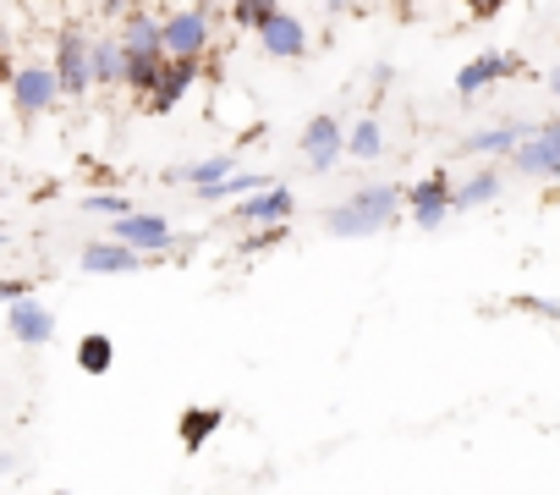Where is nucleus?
Instances as JSON below:
<instances>
[{"instance_id": "obj_16", "label": "nucleus", "mask_w": 560, "mask_h": 495, "mask_svg": "<svg viewBox=\"0 0 560 495\" xmlns=\"http://www.w3.org/2000/svg\"><path fill=\"white\" fill-rule=\"evenodd\" d=\"M505 193V171L500 165H483V171H467L451 193V215H467V209H483Z\"/></svg>"}, {"instance_id": "obj_11", "label": "nucleus", "mask_w": 560, "mask_h": 495, "mask_svg": "<svg viewBox=\"0 0 560 495\" xmlns=\"http://www.w3.org/2000/svg\"><path fill=\"white\" fill-rule=\"evenodd\" d=\"M533 133V122H494V127H478V133H467L462 138V154H472V160H483V165H494V160H511L516 154V143Z\"/></svg>"}, {"instance_id": "obj_21", "label": "nucleus", "mask_w": 560, "mask_h": 495, "mask_svg": "<svg viewBox=\"0 0 560 495\" xmlns=\"http://www.w3.org/2000/svg\"><path fill=\"white\" fill-rule=\"evenodd\" d=\"M160 72H165V56H127L121 67V89H132L138 100H149L160 89Z\"/></svg>"}, {"instance_id": "obj_6", "label": "nucleus", "mask_w": 560, "mask_h": 495, "mask_svg": "<svg viewBox=\"0 0 560 495\" xmlns=\"http://www.w3.org/2000/svg\"><path fill=\"white\" fill-rule=\"evenodd\" d=\"M292 215H298V193H292L287 182H269L264 193H253V198L231 204V226H242V231H269V226H287Z\"/></svg>"}, {"instance_id": "obj_9", "label": "nucleus", "mask_w": 560, "mask_h": 495, "mask_svg": "<svg viewBox=\"0 0 560 495\" xmlns=\"http://www.w3.org/2000/svg\"><path fill=\"white\" fill-rule=\"evenodd\" d=\"M451 193H456V176L451 171H429V176H418L412 187H407V215H412V226L418 231H440L445 226V215H451Z\"/></svg>"}, {"instance_id": "obj_15", "label": "nucleus", "mask_w": 560, "mask_h": 495, "mask_svg": "<svg viewBox=\"0 0 560 495\" xmlns=\"http://www.w3.org/2000/svg\"><path fill=\"white\" fill-rule=\"evenodd\" d=\"M225 176H236V154H209V160H192V165H171L165 171V182L171 187H187V193H209Z\"/></svg>"}, {"instance_id": "obj_25", "label": "nucleus", "mask_w": 560, "mask_h": 495, "mask_svg": "<svg viewBox=\"0 0 560 495\" xmlns=\"http://www.w3.org/2000/svg\"><path fill=\"white\" fill-rule=\"evenodd\" d=\"M325 231H330V237H380L385 226L369 220V215L352 209V204H336V209H325Z\"/></svg>"}, {"instance_id": "obj_12", "label": "nucleus", "mask_w": 560, "mask_h": 495, "mask_svg": "<svg viewBox=\"0 0 560 495\" xmlns=\"http://www.w3.org/2000/svg\"><path fill=\"white\" fill-rule=\"evenodd\" d=\"M198 78H203V61H165V72H160V89L143 100L154 116H165V111H176L192 89H198Z\"/></svg>"}, {"instance_id": "obj_26", "label": "nucleus", "mask_w": 560, "mask_h": 495, "mask_svg": "<svg viewBox=\"0 0 560 495\" xmlns=\"http://www.w3.org/2000/svg\"><path fill=\"white\" fill-rule=\"evenodd\" d=\"M83 209H89V215H110V220H121V215H132V198L116 193V187H110V193L94 187V193H83Z\"/></svg>"}, {"instance_id": "obj_7", "label": "nucleus", "mask_w": 560, "mask_h": 495, "mask_svg": "<svg viewBox=\"0 0 560 495\" xmlns=\"http://www.w3.org/2000/svg\"><path fill=\"white\" fill-rule=\"evenodd\" d=\"M7 94H12V111L23 116V122H34V116H50L56 105H61V83H56V72L50 67H18L12 72V83H7Z\"/></svg>"}, {"instance_id": "obj_3", "label": "nucleus", "mask_w": 560, "mask_h": 495, "mask_svg": "<svg viewBox=\"0 0 560 495\" xmlns=\"http://www.w3.org/2000/svg\"><path fill=\"white\" fill-rule=\"evenodd\" d=\"M511 171L533 176V182H560V116L549 122H533V133L516 143L511 154Z\"/></svg>"}, {"instance_id": "obj_4", "label": "nucleus", "mask_w": 560, "mask_h": 495, "mask_svg": "<svg viewBox=\"0 0 560 495\" xmlns=\"http://www.w3.org/2000/svg\"><path fill=\"white\" fill-rule=\"evenodd\" d=\"M110 242L132 248L138 260H149V265H154V254H171V248H176V231H171V220H165V215L132 209V215H121V220L110 226Z\"/></svg>"}, {"instance_id": "obj_33", "label": "nucleus", "mask_w": 560, "mask_h": 495, "mask_svg": "<svg viewBox=\"0 0 560 495\" xmlns=\"http://www.w3.org/2000/svg\"><path fill=\"white\" fill-rule=\"evenodd\" d=\"M50 495H72V490H50Z\"/></svg>"}, {"instance_id": "obj_2", "label": "nucleus", "mask_w": 560, "mask_h": 495, "mask_svg": "<svg viewBox=\"0 0 560 495\" xmlns=\"http://www.w3.org/2000/svg\"><path fill=\"white\" fill-rule=\"evenodd\" d=\"M253 39L264 56L275 61H303L308 56V23L298 12H287L280 0H264V7H253Z\"/></svg>"}, {"instance_id": "obj_28", "label": "nucleus", "mask_w": 560, "mask_h": 495, "mask_svg": "<svg viewBox=\"0 0 560 495\" xmlns=\"http://www.w3.org/2000/svg\"><path fill=\"white\" fill-rule=\"evenodd\" d=\"M275 242H287V226H269V231H247V254H264V248H275Z\"/></svg>"}, {"instance_id": "obj_19", "label": "nucleus", "mask_w": 560, "mask_h": 495, "mask_svg": "<svg viewBox=\"0 0 560 495\" xmlns=\"http://www.w3.org/2000/svg\"><path fill=\"white\" fill-rule=\"evenodd\" d=\"M121 67H127L121 39L116 34H100L89 45V78H94V89H121Z\"/></svg>"}, {"instance_id": "obj_10", "label": "nucleus", "mask_w": 560, "mask_h": 495, "mask_svg": "<svg viewBox=\"0 0 560 495\" xmlns=\"http://www.w3.org/2000/svg\"><path fill=\"white\" fill-rule=\"evenodd\" d=\"M522 72V56H511V50H483V56H472L462 72H456V94L462 100H478L483 89H494V83H505V78H516Z\"/></svg>"}, {"instance_id": "obj_30", "label": "nucleus", "mask_w": 560, "mask_h": 495, "mask_svg": "<svg viewBox=\"0 0 560 495\" xmlns=\"http://www.w3.org/2000/svg\"><path fill=\"white\" fill-rule=\"evenodd\" d=\"M390 78H396V67L390 61H374V89H390Z\"/></svg>"}, {"instance_id": "obj_27", "label": "nucleus", "mask_w": 560, "mask_h": 495, "mask_svg": "<svg viewBox=\"0 0 560 495\" xmlns=\"http://www.w3.org/2000/svg\"><path fill=\"white\" fill-rule=\"evenodd\" d=\"M23 298H34V281L28 276H0V303H23Z\"/></svg>"}, {"instance_id": "obj_14", "label": "nucleus", "mask_w": 560, "mask_h": 495, "mask_svg": "<svg viewBox=\"0 0 560 495\" xmlns=\"http://www.w3.org/2000/svg\"><path fill=\"white\" fill-rule=\"evenodd\" d=\"M83 276H138V270H149V260H138L132 248H121V242H89L83 248Z\"/></svg>"}, {"instance_id": "obj_24", "label": "nucleus", "mask_w": 560, "mask_h": 495, "mask_svg": "<svg viewBox=\"0 0 560 495\" xmlns=\"http://www.w3.org/2000/svg\"><path fill=\"white\" fill-rule=\"evenodd\" d=\"M264 187H269L264 171H236V176H225L220 187H209V193H198V198H209V204H242V198H253V193H264Z\"/></svg>"}, {"instance_id": "obj_8", "label": "nucleus", "mask_w": 560, "mask_h": 495, "mask_svg": "<svg viewBox=\"0 0 560 495\" xmlns=\"http://www.w3.org/2000/svg\"><path fill=\"white\" fill-rule=\"evenodd\" d=\"M298 149H303V160H308V171L314 176H330L341 160H347V122L341 116H314L308 127H303V138H298Z\"/></svg>"}, {"instance_id": "obj_20", "label": "nucleus", "mask_w": 560, "mask_h": 495, "mask_svg": "<svg viewBox=\"0 0 560 495\" xmlns=\"http://www.w3.org/2000/svg\"><path fill=\"white\" fill-rule=\"evenodd\" d=\"M220 424H225V407H187V413L176 418L182 451H203V446L220 435Z\"/></svg>"}, {"instance_id": "obj_5", "label": "nucleus", "mask_w": 560, "mask_h": 495, "mask_svg": "<svg viewBox=\"0 0 560 495\" xmlns=\"http://www.w3.org/2000/svg\"><path fill=\"white\" fill-rule=\"evenodd\" d=\"M89 34L83 28H61L56 34V61H50V72H56V83H61V100H89V89H94V78H89Z\"/></svg>"}, {"instance_id": "obj_31", "label": "nucleus", "mask_w": 560, "mask_h": 495, "mask_svg": "<svg viewBox=\"0 0 560 495\" xmlns=\"http://www.w3.org/2000/svg\"><path fill=\"white\" fill-rule=\"evenodd\" d=\"M225 18H231V23H236V28H253V7H231V12H225Z\"/></svg>"}, {"instance_id": "obj_23", "label": "nucleus", "mask_w": 560, "mask_h": 495, "mask_svg": "<svg viewBox=\"0 0 560 495\" xmlns=\"http://www.w3.org/2000/svg\"><path fill=\"white\" fill-rule=\"evenodd\" d=\"M347 154H352V160H380V154H385V127H380L374 116H358V122L347 127Z\"/></svg>"}, {"instance_id": "obj_34", "label": "nucleus", "mask_w": 560, "mask_h": 495, "mask_svg": "<svg viewBox=\"0 0 560 495\" xmlns=\"http://www.w3.org/2000/svg\"><path fill=\"white\" fill-rule=\"evenodd\" d=\"M0 242H7V231H0Z\"/></svg>"}, {"instance_id": "obj_32", "label": "nucleus", "mask_w": 560, "mask_h": 495, "mask_svg": "<svg viewBox=\"0 0 560 495\" xmlns=\"http://www.w3.org/2000/svg\"><path fill=\"white\" fill-rule=\"evenodd\" d=\"M549 94H555V100H560V61H555V67H549Z\"/></svg>"}, {"instance_id": "obj_22", "label": "nucleus", "mask_w": 560, "mask_h": 495, "mask_svg": "<svg viewBox=\"0 0 560 495\" xmlns=\"http://www.w3.org/2000/svg\"><path fill=\"white\" fill-rule=\"evenodd\" d=\"M78 369H83V375H94V380H100V375H110V369H116V342H110L105 331H89V336L78 342Z\"/></svg>"}, {"instance_id": "obj_29", "label": "nucleus", "mask_w": 560, "mask_h": 495, "mask_svg": "<svg viewBox=\"0 0 560 495\" xmlns=\"http://www.w3.org/2000/svg\"><path fill=\"white\" fill-rule=\"evenodd\" d=\"M516 309H527V314H538V320H560V303H555V298H516Z\"/></svg>"}, {"instance_id": "obj_17", "label": "nucleus", "mask_w": 560, "mask_h": 495, "mask_svg": "<svg viewBox=\"0 0 560 495\" xmlns=\"http://www.w3.org/2000/svg\"><path fill=\"white\" fill-rule=\"evenodd\" d=\"M116 39H121V56H165L160 50V12H149V7H127Z\"/></svg>"}, {"instance_id": "obj_18", "label": "nucleus", "mask_w": 560, "mask_h": 495, "mask_svg": "<svg viewBox=\"0 0 560 495\" xmlns=\"http://www.w3.org/2000/svg\"><path fill=\"white\" fill-rule=\"evenodd\" d=\"M401 198H407V187L401 182H363V187H352V209H363L369 220H380V226H396V209H401Z\"/></svg>"}, {"instance_id": "obj_13", "label": "nucleus", "mask_w": 560, "mask_h": 495, "mask_svg": "<svg viewBox=\"0 0 560 495\" xmlns=\"http://www.w3.org/2000/svg\"><path fill=\"white\" fill-rule=\"evenodd\" d=\"M7 331H12V342H23V347H50V342H56V314H50L45 303L23 298V303L7 309Z\"/></svg>"}, {"instance_id": "obj_1", "label": "nucleus", "mask_w": 560, "mask_h": 495, "mask_svg": "<svg viewBox=\"0 0 560 495\" xmlns=\"http://www.w3.org/2000/svg\"><path fill=\"white\" fill-rule=\"evenodd\" d=\"M209 45H214V7L160 12V50H165V61H203Z\"/></svg>"}]
</instances>
